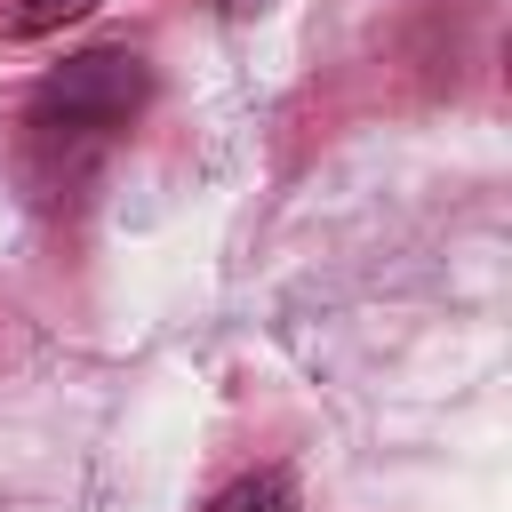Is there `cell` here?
Masks as SVG:
<instances>
[{"instance_id":"obj_2","label":"cell","mask_w":512,"mask_h":512,"mask_svg":"<svg viewBox=\"0 0 512 512\" xmlns=\"http://www.w3.org/2000/svg\"><path fill=\"white\" fill-rule=\"evenodd\" d=\"M96 0H0V32L8 40H32V32H56V24H80Z\"/></svg>"},{"instance_id":"obj_1","label":"cell","mask_w":512,"mask_h":512,"mask_svg":"<svg viewBox=\"0 0 512 512\" xmlns=\"http://www.w3.org/2000/svg\"><path fill=\"white\" fill-rule=\"evenodd\" d=\"M144 56H128V48H88V56H72L64 72H48L40 88H32V128L40 136H112V128H128L136 120V104H144Z\"/></svg>"},{"instance_id":"obj_3","label":"cell","mask_w":512,"mask_h":512,"mask_svg":"<svg viewBox=\"0 0 512 512\" xmlns=\"http://www.w3.org/2000/svg\"><path fill=\"white\" fill-rule=\"evenodd\" d=\"M208 512H296V488H288V472H248L224 496H208Z\"/></svg>"}]
</instances>
